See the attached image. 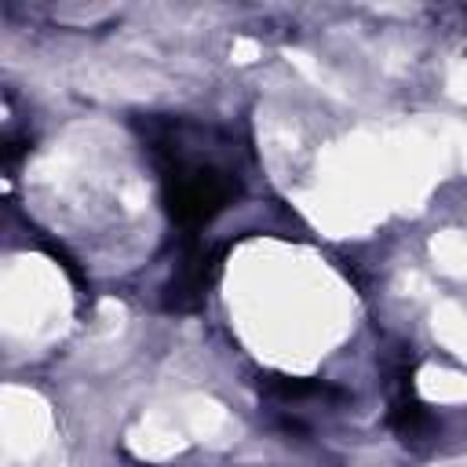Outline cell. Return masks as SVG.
<instances>
[{
  "mask_svg": "<svg viewBox=\"0 0 467 467\" xmlns=\"http://www.w3.org/2000/svg\"><path fill=\"white\" fill-rule=\"evenodd\" d=\"M219 266H223V248H201V252L186 255L164 288V306L168 310H197L204 303L208 288L215 285Z\"/></svg>",
  "mask_w": 467,
  "mask_h": 467,
  "instance_id": "3957f363",
  "label": "cell"
},
{
  "mask_svg": "<svg viewBox=\"0 0 467 467\" xmlns=\"http://www.w3.org/2000/svg\"><path fill=\"white\" fill-rule=\"evenodd\" d=\"M142 139L161 171V201L168 219L182 234L208 226L237 193V175L215 161L193 157L182 135V124L171 117H146Z\"/></svg>",
  "mask_w": 467,
  "mask_h": 467,
  "instance_id": "6da1fadb",
  "label": "cell"
},
{
  "mask_svg": "<svg viewBox=\"0 0 467 467\" xmlns=\"http://www.w3.org/2000/svg\"><path fill=\"white\" fill-rule=\"evenodd\" d=\"M259 394L277 398V401H343L347 394L325 379H306V376H285V372H263L259 376Z\"/></svg>",
  "mask_w": 467,
  "mask_h": 467,
  "instance_id": "277c9868",
  "label": "cell"
},
{
  "mask_svg": "<svg viewBox=\"0 0 467 467\" xmlns=\"http://www.w3.org/2000/svg\"><path fill=\"white\" fill-rule=\"evenodd\" d=\"M383 368H387V390H390V409H387V423H390V431L405 441V445H423V441H431L434 438V431H438V423H434V416L427 412V405L420 401V394H416V383H412V376H416V358H412V350H394L387 361H383Z\"/></svg>",
  "mask_w": 467,
  "mask_h": 467,
  "instance_id": "7a4b0ae2",
  "label": "cell"
}]
</instances>
